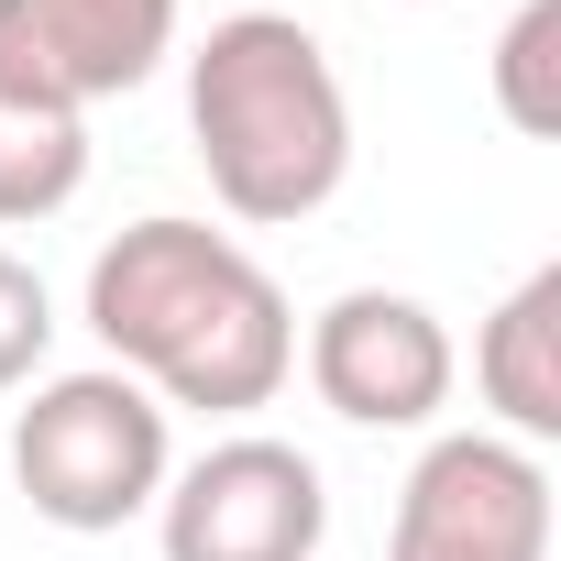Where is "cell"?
<instances>
[{
	"instance_id": "obj_3",
	"label": "cell",
	"mask_w": 561,
	"mask_h": 561,
	"mask_svg": "<svg viewBox=\"0 0 561 561\" xmlns=\"http://www.w3.org/2000/svg\"><path fill=\"white\" fill-rule=\"evenodd\" d=\"M176 473V440H165V408L122 375V364H89V375H45L23 408H12V484L45 528H78V539H111L133 528Z\"/></svg>"
},
{
	"instance_id": "obj_12",
	"label": "cell",
	"mask_w": 561,
	"mask_h": 561,
	"mask_svg": "<svg viewBox=\"0 0 561 561\" xmlns=\"http://www.w3.org/2000/svg\"><path fill=\"white\" fill-rule=\"evenodd\" d=\"M419 12H430V0H419Z\"/></svg>"
},
{
	"instance_id": "obj_11",
	"label": "cell",
	"mask_w": 561,
	"mask_h": 561,
	"mask_svg": "<svg viewBox=\"0 0 561 561\" xmlns=\"http://www.w3.org/2000/svg\"><path fill=\"white\" fill-rule=\"evenodd\" d=\"M45 353H56V298H45V275L23 253H0V397L34 386Z\"/></svg>"
},
{
	"instance_id": "obj_4",
	"label": "cell",
	"mask_w": 561,
	"mask_h": 561,
	"mask_svg": "<svg viewBox=\"0 0 561 561\" xmlns=\"http://www.w3.org/2000/svg\"><path fill=\"white\" fill-rule=\"evenodd\" d=\"M154 539L165 561H320L331 539V484L298 440L231 430L209 440L187 473H165L154 495Z\"/></svg>"
},
{
	"instance_id": "obj_6",
	"label": "cell",
	"mask_w": 561,
	"mask_h": 561,
	"mask_svg": "<svg viewBox=\"0 0 561 561\" xmlns=\"http://www.w3.org/2000/svg\"><path fill=\"white\" fill-rule=\"evenodd\" d=\"M451 331L430 298H397V287H353L309 320V386L331 419L353 430H430L451 408Z\"/></svg>"
},
{
	"instance_id": "obj_5",
	"label": "cell",
	"mask_w": 561,
	"mask_h": 561,
	"mask_svg": "<svg viewBox=\"0 0 561 561\" xmlns=\"http://www.w3.org/2000/svg\"><path fill=\"white\" fill-rule=\"evenodd\" d=\"M386 561H550V462L506 430H440L397 484Z\"/></svg>"
},
{
	"instance_id": "obj_9",
	"label": "cell",
	"mask_w": 561,
	"mask_h": 561,
	"mask_svg": "<svg viewBox=\"0 0 561 561\" xmlns=\"http://www.w3.org/2000/svg\"><path fill=\"white\" fill-rule=\"evenodd\" d=\"M78 187H89V122L56 111V100H12L0 89V231L56 220Z\"/></svg>"
},
{
	"instance_id": "obj_10",
	"label": "cell",
	"mask_w": 561,
	"mask_h": 561,
	"mask_svg": "<svg viewBox=\"0 0 561 561\" xmlns=\"http://www.w3.org/2000/svg\"><path fill=\"white\" fill-rule=\"evenodd\" d=\"M495 111L528 144L561 133V0H517V23L495 34Z\"/></svg>"
},
{
	"instance_id": "obj_8",
	"label": "cell",
	"mask_w": 561,
	"mask_h": 561,
	"mask_svg": "<svg viewBox=\"0 0 561 561\" xmlns=\"http://www.w3.org/2000/svg\"><path fill=\"white\" fill-rule=\"evenodd\" d=\"M473 386H484L506 440H528V451L561 440V264H539V275L506 287V309L473 342Z\"/></svg>"
},
{
	"instance_id": "obj_2",
	"label": "cell",
	"mask_w": 561,
	"mask_h": 561,
	"mask_svg": "<svg viewBox=\"0 0 561 561\" xmlns=\"http://www.w3.org/2000/svg\"><path fill=\"white\" fill-rule=\"evenodd\" d=\"M187 144L209 165V198L253 231L320 220L353 176V100L309 23L231 12L187 56Z\"/></svg>"
},
{
	"instance_id": "obj_1",
	"label": "cell",
	"mask_w": 561,
	"mask_h": 561,
	"mask_svg": "<svg viewBox=\"0 0 561 561\" xmlns=\"http://www.w3.org/2000/svg\"><path fill=\"white\" fill-rule=\"evenodd\" d=\"M89 331L100 353L154 397V408H198V419H242L275 408V386L298 375V309L287 287L209 220H133L122 242H100L89 264Z\"/></svg>"
},
{
	"instance_id": "obj_7",
	"label": "cell",
	"mask_w": 561,
	"mask_h": 561,
	"mask_svg": "<svg viewBox=\"0 0 561 561\" xmlns=\"http://www.w3.org/2000/svg\"><path fill=\"white\" fill-rule=\"evenodd\" d=\"M165 45H176V0H0V89L56 100L78 122L144 89Z\"/></svg>"
}]
</instances>
